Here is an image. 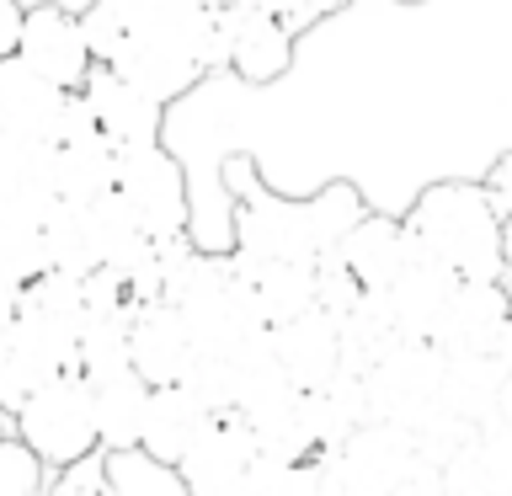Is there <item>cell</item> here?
Instances as JSON below:
<instances>
[{"instance_id": "1", "label": "cell", "mask_w": 512, "mask_h": 496, "mask_svg": "<svg viewBox=\"0 0 512 496\" xmlns=\"http://www.w3.org/2000/svg\"><path fill=\"white\" fill-rule=\"evenodd\" d=\"M368 214L352 187H326L320 198H272L262 182L240 187L235 203V256L240 262H278V256H299L315 262L342 246V235Z\"/></svg>"}, {"instance_id": "2", "label": "cell", "mask_w": 512, "mask_h": 496, "mask_svg": "<svg viewBox=\"0 0 512 496\" xmlns=\"http://www.w3.org/2000/svg\"><path fill=\"white\" fill-rule=\"evenodd\" d=\"M208 27H214V6L203 0H128V32L107 64H118L160 102H176L208 75Z\"/></svg>"}, {"instance_id": "3", "label": "cell", "mask_w": 512, "mask_h": 496, "mask_svg": "<svg viewBox=\"0 0 512 496\" xmlns=\"http://www.w3.org/2000/svg\"><path fill=\"white\" fill-rule=\"evenodd\" d=\"M411 235L432 256H443L459 278L507 283V219L496 214L480 182H432L406 208Z\"/></svg>"}, {"instance_id": "4", "label": "cell", "mask_w": 512, "mask_h": 496, "mask_svg": "<svg viewBox=\"0 0 512 496\" xmlns=\"http://www.w3.org/2000/svg\"><path fill=\"white\" fill-rule=\"evenodd\" d=\"M16 432L38 448L43 464H54V470H64V464L86 459L102 448V422H96V390L91 379L80 374V368H70V374L48 379L43 390H32L22 400V411L11 416Z\"/></svg>"}, {"instance_id": "5", "label": "cell", "mask_w": 512, "mask_h": 496, "mask_svg": "<svg viewBox=\"0 0 512 496\" xmlns=\"http://www.w3.org/2000/svg\"><path fill=\"white\" fill-rule=\"evenodd\" d=\"M422 448H416V432L400 422H363L347 443L320 448V480H326V496H390L400 480L416 470Z\"/></svg>"}, {"instance_id": "6", "label": "cell", "mask_w": 512, "mask_h": 496, "mask_svg": "<svg viewBox=\"0 0 512 496\" xmlns=\"http://www.w3.org/2000/svg\"><path fill=\"white\" fill-rule=\"evenodd\" d=\"M443 379H448V352L438 342H400L363 374L374 416L411 432L443 406Z\"/></svg>"}, {"instance_id": "7", "label": "cell", "mask_w": 512, "mask_h": 496, "mask_svg": "<svg viewBox=\"0 0 512 496\" xmlns=\"http://www.w3.org/2000/svg\"><path fill=\"white\" fill-rule=\"evenodd\" d=\"M118 192L128 198V208L139 214V224L155 240H176L192 230V187L187 171L166 144H128L123 166H118Z\"/></svg>"}, {"instance_id": "8", "label": "cell", "mask_w": 512, "mask_h": 496, "mask_svg": "<svg viewBox=\"0 0 512 496\" xmlns=\"http://www.w3.org/2000/svg\"><path fill=\"white\" fill-rule=\"evenodd\" d=\"M32 70H43L48 80H59L64 91H86L96 59V48L86 38V22L80 11L59 6V0H38L27 6V27H22V48H16Z\"/></svg>"}, {"instance_id": "9", "label": "cell", "mask_w": 512, "mask_h": 496, "mask_svg": "<svg viewBox=\"0 0 512 496\" xmlns=\"http://www.w3.org/2000/svg\"><path fill=\"white\" fill-rule=\"evenodd\" d=\"M134 368L150 384H182L187 368L198 363V336H192L187 315L171 299H139L134 304Z\"/></svg>"}, {"instance_id": "10", "label": "cell", "mask_w": 512, "mask_h": 496, "mask_svg": "<svg viewBox=\"0 0 512 496\" xmlns=\"http://www.w3.org/2000/svg\"><path fill=\"white\" fill-rule=\"evenodd\" d=\"M262 459V443L246 427V416H219L198 443L187 448V459L176 464L192 496H230L240 480L251 475V464Z\"/></svg>"}, {"instance_id": "11", "label": "cell", "mask_w": 512, "mask_h": 496, "mask_svg": "<svg viewBox=\"0 0 512 496\" xmlns=\"http://www.w3.org/2000/svg\"><path fill=\"white\" fill-rule=\"evenodd\" d=\"M507 320H512V288L502 278H464L454 288V299H448L432 342L448 358H459V352H491Z\"/></svg>"}, {"instance_id": "12", "label": "cell", "mask_w": 512, "mask_h": 496, "mask_svg": "<svg viewBox=\"0 0 512 496\" xmlns=\"http://www.w3.org/2000/svg\"><path fill=\"white\" fill-rule=\"evenodd\" d=\"M86 102L96 107V123H102L107 139H118V150L128 144H155L160 123H166V102L150 96L139 80H128L118 64H96L86 80Z\"/></svg>"}, {"instance_id": "13", "label": "cell", "mask_w": 512, "mask_h": 496, "mask_svg": "<svg viewBox=\"0 0 512 496\" xmlns=\"http://www.w3.org/2000/svg\"><path fill=\"white\" fill-rule=\"evenodd\" d=\"M459 283H464L459 272L448 267L443 256H432L422 246L411 256V267L384 288L390 315H395V331L406 336V342H432V331H438V320H443V310H448V299H454Z\"/></svg>"}, {"instance_id": "14", "label": "cell", "mask_w": 512, "mask_h": 496, "mask_svg": "<svg viewBox=\"0 0 512 496\" xmlns=\"http://www.w3.org/2000/svg\"><path fill=\"white\" fill-rule=\"evenodd\" d=\"M70 107V91L59 80H48L43 70H32L22 54L0 59V128L6 134H32V139H54Z\"/></svg>"}, {"instance_id": "15", "label": "cell", "mask_w": 512, "mask_h": 496, "mask_svg": "<svg viewBox=\"0 0 512 496\" xmlns=\"http://www.w3.org/2000/svg\"><path fill=\"white\" fill-rule=\"evenodd\" d=\"M267 336H272V352H278V363L288 368V379L299 390H320V384H331L342 374V320L326 315L320 304L294 315V320H283V326H267Z\"/></svg>"}, {"instance_id": "16", "label": "cell", "mask_w": 512, "mask_h": 496, "mask_svg": "<svg viewBox=\"0 0 512 496\" xmlns=\"http://www.w3.org/2000/svg\"><path fill=\"white\" fill-rule=\"evenodd\" d=\"M342 262L358 272V283L363 288H390L400 272L411 267V256L422 251V240L411 235V224L406 219H390V214H368L352 224V230L342 235Z\"/></svg>"}, {"instance_id": "17", "label": "cell", "mask_w": 512, "mask_h": 496, "mask_svg": "<svg viewBox=\"0 0 512 496\" xmlns=\"http://www.w3.org/2000/svg\"><path fill=\"white\" fill-rule=\"evenodd\" d=\"M246 416V427L256 432V443H262V454L272 459H315L320 454V427H315V400L310 390H299V384H283V390H272L267 400H256V406L235 411Z\"/></svg>"}, {"instance_id": "18", "label": "cell", "mask_w": 512, "mask_h": 496, "mask_svg": "<svg viewBox=\"0 0 512 496\" xmlns=\"http://www.w3.org/2000/svg\"><path fill=\"white\" fill-rule=\"evenodd\" d=\"M219 416L208 411V400L192 384H155L150 416H144V454H155L160 464H182L187 448L214 427Z\"/></svg>"}, {"instance_id": "19", "label": "cell", "mask_w": 512, "mask_h": 496, "mask_svg": "<svg viewBox=\"0 0 512 496\" xmlns=\"http://www.w3.org/2000/svg\"><path fill=\"white\" fill-rule=\"evenodd\" d=\"M448 496H512V422L491 416L443 464Z\"/></svg>"}, {"instance_id": "20", "label": "cell", "mask_w": 512, "mask_h": 496, "mask_svg": "<svg viewBox=\"0 0 512 496\" xmlns=\"http://www.w3.org/2000/svg\"><path fill=\"white\" fill-rule=\"evenodd\" d=\"M294 27H283L272 11H240L235 6V59L230 70L251 86H272L294 64Z\"/></svg>"}, {"instance_id": "21", "label": "cell", "mask_w": 512, "mask_h": 496, "mask_svg": "<svg viewBox=\"0 0 512 496\" xmlns=\"http://www.w3.org/2000/svg\"><path fill=\"white\" fill-rule=\"evenodd\" d=\"M96 390V422H102V448L107 454H128L144 443V416H150L155 384L139 368H118L107 379H91Z\"/></svg>"}, {"instance_id": "22", "label": "cell", "mask_w": 512, "mask_h": 496, "mask_svg": "<svg viewBox=\"0 0 512 496\" xmlns=\"http://www.w3.org/2000/svg\"><path fill=\"white\" fill-rule=\"evenodd\" d=\"M235 267L251 278L267 326H283V320H294V315H304V310H315V304H320V267L315 262H299V256H278V262H240V256H235Z\"/></svg>"}, {"instance_id": "23", "label": "cell", "mask_w": 512, "mask_h": 496, "mask_svg": "<svg viewBox=\"0 0 512 496\" xmlns=\"http://www.w3.org/2000/svg\"><path fill=\"white\" fill-rule=\"evenodd\" d=\"M118 166H123V150L107 134L59 144V198H70V203L107 198V192H118Z\"/></svg>"}, {"instance_id": "24", "label": "cell", "mask_w": 512, "mask_h": 496, "mask_svg": "<svg viewBox=\"0 0 512 496\" xmlns=\"http://www.w3.org/2000/svg\"><path fill=\"white\" fill-rule=\"evenodd\" d=\"M502 379H507V368L496 363V352H459V358H448L443 406L464 416V422L486 427L496 416V400H502Z\"/></svg>"}, {"instance_id": "25", "label": "cell", "mask_w": 512, "mask_h": 496, "mask_svg": "<svg viewBox=\"0 0 512 496\" xmlns=\"http://www.w3.org/2000/svg\"><path fill=\"white\" fill-rule=\"evenodd\" d=\"M43 246H48V267L54 272H86L102 267V240H96V219H91V203H70L59 198L43 219Z\"/></svg>"}, {"instance_id": "26", "label": "cell", "mask_w": 512, "mask_h": 496, "mask_svg": "<svg viewBox=\"0 0 512 496\" xmlns=\"http://www.w3.org/2000/svg\"><path fill=\"white\" fill-rule=\"evenodd\" d=\"M406 336L395 331V315H390V299H384V288H368L358 299V310L342 320V368L347 374H368L384 352L400 347Z\"/></svg>"}, {"instance_id": "27", "label": "cell", "mask_w": 512, "mask_h": 496, "mask_svg": "<svg viewBox=\"0 0 512 496\" xmlns=\"http://www.w3.org/2000/svg\"><path fill=\"white\" fill-rule=\"evenodd\" d=\"M315 400V427H320V448H336L347 443L352 432H358L363 422H374V406H368V384L363 374H336L331 384H320V390H310Z\"/></svg>"}, {"instance_id": "28", "label": "cell", "mask_w": 512, "mask_h": 496, "mask_svg": "<svg viewBox=\"0 0 512 496\" xmlns=\"http://www.w3.org/2000/svg\"><path fill=\"white\" fill-rule=\"evenodd\" d=\"M134 304L86 315V331H80V374L86 379H107L118 368H134V347H128V336H134Z\"/></svg>"}, {"instance_id": "29", "label": "cell", "mask_w": 512, "mask_h": 496, "mask_svg": "<svg viewBox=\"0 0 512 496\" xmlns=\"http://www.w3.org/2000/svg\"><path fill=\"white\" fill-rule=\"evenodd\" d=\"M112 464V496H192L187 480L176 464H160L144 448H128V454H107Z\"/></svg>"}, {"instance_id": "30", "label": "cell", "mask_w": 512, "mask_h": 496, "mask_svg": "<svg viewBox=\"0 0 512 496\" xmlns=\"http://www.w3.org/2000/svg\"><path fill=\"white\" fill-rule=\"evenodd\" d=\"M54 464H43V454L32 448L22 432L0 438V496H48Z\"/></svg>"}, {"instance_id": "31", "label": "cell", "mask_w": 512, "mask_h": 496, "mask_svg": "<svg viewBox=\"0 0 512 496\" xmlns=\"http://www.w3.org/2000/svg\"><path fill=\"white\" fill-rule=\"evenodd\" d=\"M315 267H320V310L336 315V320H347L352 310H358V299L368 294V288L358 283V272L342 262V251L315 256Z\"/></svg>"}, {"instance_id": "32", "label": "cell", "mask_w": 512, "mask_h": 496, "mask_svg": "<svg viewBox=\"0 0 512 496\" xmlns=\"http://www.w3.org/2000/svg\"><path fill=\"white\" fill-rule=\"evenodd\" d=\"M48 496H112V464H107V448H96V454L64 464L54 470L48 480Z\"/></svg>"}, {"instance_id": "33", "label": "cell", "mask_w": 512, "mask_h": 496, "mask_svg": "<svg viewBox=\"0 0 512 496\" xmlns=\"http://www.w3.org/2000/svg\"><path fill=\"white\" fill-rule=\"evenodd\" d=\"M480 187H486V198L496 203V214L512 224V155H496L491 171L480 176Z\"/></svg>"}, {"instance_id": "34", "label": "cell", "mask_w": 512, "mask_h": 496, "mask_svg": "<svg viewBox=\"0 0 512 496\" xmlns=\"http://www.w3.org/2000/svg\"><path fill=\"white\" fill-rule=\"evenodd\" d=\"M390 496H448V480H443V464L432 459H416V470L400 480Z\"/></svg>"}, {"instance_id": "35", "label": "cell", "mask_w": 512, "mask_h": 496, "mask_svg": "<svg viewBox=\"0 0 512 496\" xmlns=\"http://www.w3.org/2000/svg\"><path fill=\"white\" fill-rule=\"evenodd\" d=\"M272 16L294 32H310V27L326 22V6H320V0H272Z\"/></svg>"}, {"instance_id": "36", "label": "cell", "mask_w": 512, "mask_h": 496, "mask_svg": "<svg viewBox=\"0 0 512 496\" xmlns=\"http://www.w3.org/2000/svg\"><path fill=\"white\" fill-rule=\"evenodd\" d=\"M22 27H27V6L22 0H0V59L22 48Z\"/></svg>"}, {"instance_id": "37", "label": "cell", "mask_w": 512, "mask_h": 496, "mask_svg": "<svg viewBox=\"0 0 512 496\" xmlns=\"http://www.w3.org/2000/svg\"><path fill=\"white\" fill-rule=\"evenodd\" d=\"M491 352H496V363H502L507 374H512V320L502 326V336H496V347H491Z\"/></svg>"}, {"instance_id": "38", "label": "cell", "mask_w": 512, "mask_h": 496, "mask_svg": "<svg viewBox=\"0 0 512 496\" xmlns=\"http://www.w3.org/2000/svg\"><path fill=\"white\" fill-rule=\"evenodd\" d=\"M320 6H326V16H336V11H342V6H347V0H320Z\"/></svg>"}, {"instance_id": "39", "label": "cell", "mask_w": 512, "mask_h": 496, "mask_svg": "<svg viewBox=\"0 0 512 496\" xmlns=\"http://www.w3.org/2000/svg\"><path fill=\"white\" fill-rule=\"evenodd\" d=\"M6 432H16V422H11V416H6V411H0V438H6Z\"/></svg>"}, {"instance_id": "40", "label": "cell", "mask_w": 512, "mask_h": 496, "mask_svg": "<svg viewBox=\"0 0 512 496\" xmlns=\"http://www.w3.org/2000/svg\"><path fill=\"white\" fill-rule=\"evenodd\" d=\"M203 6H235V0H203Z\"/></svg>"}, {"instance_id": "41", "label": "cell", "mask_w": 512, "mask_h": 496, "mask_svg": "<svg viewBox=\"0 0 512 496\" xmlns=\"http://www.w3.org/2000/svg\"><path fill=\"white\" fill-rule=\"evenodd\" d=\"M406 6H416V0H406Z\"/></svg>"}]
</instances>
